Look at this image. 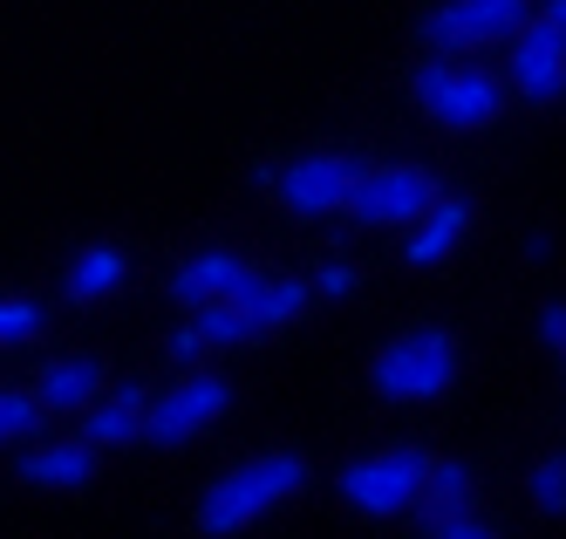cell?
Instances as JSON below:
<instances>
[{"label":"cell","instance_id":"17","mask_svg":"<svg viewBox=\"0 0 566 539\" xmlns=\"http://www.w3.org/2000/svg\"><path fill=\"white\" fill-rule=\"evenodd\" d=\"M423 512H443V506H471V465H458V458H430V471H423V499H417Z\"/></svg>","mask_w":566,"mask_h":539},{"label":"cell","instance_id":"26","mask_svg":"<svg viewBox=\"0 0 566 539\" xmlns=\"http://www.w3.org/2000/svg\"><path fill=\"white\" fill-rule=\"evenodd\" d=\"M539 21H553V28H566V0H546V8H539Z\"/></svg>","mask_w":566,"mask_h":539},{"label":"cell","instance_id":"25","mask_svg":"<svg viewBox=\"0 0 566 539\" xmlns=\"http://www.w3.org/2000/svg\"><path fill=\"white\" fill-rule=\"evenodd\" d=\"M198 349H206V335H198V321H185L178 335H171V355H178V362H191Z\"/></svg>","mask_w":566,"mask_h":539},{"label":"cell","instance_id":"14","mask_svg":"<svg viewBox=\"0 0 566 539\" xmlns=\"http://www.w3.org/2000/svg\"><path fill=\"white\" fill-rule=\"evenodd\" d=\"M464 226H471V205H464V198H437L430 213L417 219V239L402 246V260H410V267H437V260L464 239Z\"/></svg>","mask_w":566,"mask_h":539},{"label":"cell","instance_id":"19","mask_svg":"<svg viewBox=\"0 0 566 539\" xmlns=\"http://www.w3.org/2000/svg\"><path fill=\"white\" fill-rule=\"evenodd\" d=\"M42 417H49V410H42L34 390H0V444H21Z\"/></svg>","mask_w":566,"mask_h":539},{"label":"cell","instance_id":"23","mask_svg":"<svg viewBox=\"0 0 566 539\" xmlns=\"http://www.w3.org/2000/svg\"><path fill=\"white\" fill-rule=\"evenodd\" d=\"M539 342H546V349H566V308H559V301L539 314Z\"/></svg>","mask_w":566,"mask_h":539},{"label":"cell","instance_id":"10","mask_svg":"<svg viewBox=\"0 0 566 539\" xmlns=\"http://www.w3.org/2000/svg\"><path fill=\"white\" fill-rule=\"evenodd\" d=\"M239 314H247L253 328H260V335H266V328H280V321H294L301 308H307V287L301 280H266V273H239V287H232V294H226Z\"/></svg>","mask_w":566,"mask_h":539},{"label":"cell","instance_id":"18","mask_svg":"<svg viewBox=\"0 0 566 539\" xmlns=\"http://www.w3.org/2000/svg\"><path fill=\"white\" fill-rule=\"evenodd\" d=\"M191 321H198V335H206V349H212V342H219V349H232V342L260 335V328H253L247 314H239L232 301H198V314H191Z\"/></svg>","mask_w":566,"mask_h":539},{"label":"cell","instance_id":"1","mask_svg":"<svg viewBox=\"0 0 566 539\" xmlns=\"http://www.w3.org/2000/svg\"><path fill=\"white\" fill-rule=\"evenodd\" d=\"M301 485H307V458H294V450L253 458V465L226 471L206 499H198V526H206L212 539H226V532H239V526H253L260 512H273L280 499H294Z\"/></svg>","mask_w":566,"mask_h":539},{"label":"cell","instance_id":"4","mask_svg":"<svg viewBox=\"0 0 566 539\" xmlns=\"http://www.w3.org/2000/svg\"><path fill=\"white\" fill-rule=\"evenodd\" d=\"M355 178H361V164L342 157V151H314V157H294V164H260V185H273V198L301 219L348 213Z\"/></svg>","mask_w":566,"mask_h":539},{"label":"cell","instance_id":"8","mask_svg":"<svg viewBox=\"0 0 566 539\" xmlns=\"http://www.w3.org/2000/svg\"><path fill=\"white\" fill-rule=\"evenodd\" d=\"M226 403H232V390H226L219 376H185L171 396H157V403L144 410V437H150V444H185V437H198V431H212V424L226 417Z\"/></svg>","mask_w":566,"mask_h":539},{"label":"cell","instance_id":"9","mask_svg":"<svg viewBox=\"0 0 566 539\" xmlns=\"http://www.w3.org/2000/svg\"><path fill=\"white\" fill-rule=\"evenodd\" d=\"M512 82L525 103H553L566 96V28L553 21H525L512 34Z\"/></svg>","mask_w":566,"mask_h":539},{"label":"cell","instance_id":"15","mask_svg":"<svg viewBox=\"0 0 566 539\" xmlns=\"http://www.w3.org/2000/svg\"><path fill=\"white\" fill-rule=\"evenodd\" d=\"M239 273H247V267H239L232 253H198V260H185L178 273H171V294L178 301H226L232 294V287H239Z\"/></svg>","mask_w":566,"mask_h":539},{"label":"cell","instance_id":"13","mask_svg":"<svg viewBox=\"0 0 566 539\" xmlns=\"http://www.w3.org/2000/svg\"><path fill=\"white\" fill-rule=\"evenodd\" d=\"M42 410H90L103 396V362L96 355H69V362H49L42 383H34Z\"/></svg>","mask_w":566,"mask_h":539},{"label":"cell","instance_id":"2","mask_svg":"<svg viewBox=\"0 0 566 539\" xmlns=\"http://www.w3.org/2000/svg\"><path fill=\"white\" fill-rule=\"evenodd\" d=\"M451 376H458V342L443 328H410V335H396L369 362V383L389 403H430V396L451 390Z\"/></svg>","mask_w":566,"mask_h":539},{"label":"cell","instance_id":"5","mask_svg":"<svg viewBox=\"0 0 566 539\" xmlns=\"http://www.w3.org/2000/svg\"><path fill=\"white\" fill-rule=\"evenodd\" d=\"M423 471H430V450H376V458H355L342 471V499L355 512H369V519H396V512H410L423 499Z\"/></svg>","mask_w":566,"mask_h":539},{"label":"cell","instance_id":"16","mask_svg":"<svg viewBox=\"0 0 566 539\" xmlns=\"http://www.w3.org/2000/svg\"><path fill=\"white\" fill-rule=\"evenodd\" d=\"M116 280H124V253H116V246H90V253L69 267V294L75 301H103Z\"/></svg>","mask_w":566,"mask_h":539},{"label":"cell","instance_id":"11","mask_svg":"<svg viewBox=\"0 0 566 539\" xmlns=\"http://www.w3.org/2000/svg\"><path fill=\"white\" fill-rule=\"evenodd\" d=\"M21 485H42V491H75L96 478V444H42L14 465Z\"/></svg>","mask_w":566,"mask_h":539},{"label":"cell","instance_id":"27","mask_svg":"<svg viewBox=\"0 0 566 539\" xmlns=\"http://www.w3.org/2000/svg\"><path fill=\"white\" fill-rule=\"evenodd\" d=\"M559 355H566V349H559Z\"/></svg>","mask_w":566,"mask_h":539},{"label":"cell","instance_id":"21","mask_svg":"<svg viewBox=\"0 0 566 539\" xmlns=\"http://www.w3.org/2000/svg\"><path fill=\"white\" fill-rule=\"evenodd\" d=\"M533 506L553 512V519L566 512V458H539L533 465Z\"/></svg>","mask_w":566,"mask_h":539},{"label":"cell","instance_id":"3","mask_svg":"<svg viewBox=\"0 0 566 539\" xmlns=\"http://www.w3.org/2000/svg\"><path fill=\"white\" fill-rule=\"evenodd\" d=\"M417 103L430 123H443V131H478V123H492L499 103H505V82L492 69H478L464 55H437L417 69Z\"/></svg>","mask_w":566,"mask_h":539},{"label":"cell","instance_id":"6","mask_svg":"<svg viewBox=\"0 0 566 539\" xmlns=\"http://www.w3.org/2000/svg\"><path fill=\"white\" fill-rule=\"evenodd\" d=\"M437 198H443L437 178L417 172V164H376V172L361 164V178H355V191H348V213H355L361 226H417Z\"/></svg>","mask_w":566,"mask_h":539},{"label":"cell","instance_id":"24","mask_svg":"<svg viewBox=\"0 0 566 539\" xmlns=\"http://www.w3.org/2000/svg\"><path fill=\"white\" fill-rule=\"evenodd\" d=\"M321 294H355V267H321Z\"/></svg>","mask_w":566,"mask_h":539},{"label":"cell","instance_id":"12","mask_svg":"<svg viewBox=\"0 0 566 539\" xmlns=\"http://www.w3.org/2000/svg\"><path fill=\"white\" fill-rule=\"evenodd\" d=\"M144 410H150V396L137 390V383H124L116 396H96L90 410H83V437L103 450V444H130V437H144Z\"/></svg>","mask_w":566,"mask_h":539},{"label":"cell","instance_id":"22","mask_svg":"<svg viewBox=\"0 0 566 539\" xmlns=\"http://www.w3.org/2000/svg\"><path fill=\"white\" fill-rule=\"evenodd\" d=\"M34 328H42V308L34 301H0V342H21Z\"/></svg>","mask_w":566,"mask_h":539},{"label":"cell","instance_id":"7","mask_svg":"<svg viewBox=\"0 0 566 539\" xmlns=\"http://www.w3.org/2000/svg\"><path fill=\"white\" fill-rule=\"evenodd\" d=\"M533 21V0H443L423 14V41L437 55H471L478 41H512Z\"/></svg>","mask_w":566,"mask_h":539},{"label":"cell","instance_id":"20","mask_svg":"<svg viewBox=\"0 0 566 539\" xmlns=\"http://www.w3.org/2000/svg\"><path fill=\"white\" fill-rule=\"evenodd\" d=\"M423 532H437V539H492V526H484L471 506H443V512H423Z\"/></svg>","mask_w":566,"mask_h":539}]
</instances>
